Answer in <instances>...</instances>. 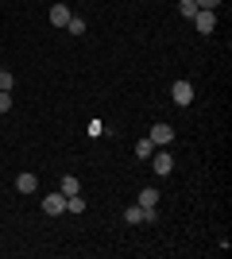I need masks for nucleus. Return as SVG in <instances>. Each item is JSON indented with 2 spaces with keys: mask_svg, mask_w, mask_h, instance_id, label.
<instances>
[{
  "mask_svg": "<svg viewBox=\"0 0 232 259\" xmlns=\"http://www.w3.org/2000/svg\"><path fill=\"white\" fill-rule=\"evenodd\" d=\"M147 140L155 143V147H166V143H174V128L170 124H151V136Z\"/></svg>",
  "mask_w": 232,
  "mask_h": 259,
  "instance_id": "20e7f679",
  "label": "nucleus"
},
{
  "mask_svg": "<svg viewBox=\"0 0 232 259\" xmlns=\"http://www.w3.org/2000/svg\"><path fill=\"white\" fill-rule=\"evenodd\" d=\"M194 4H198L201 12H217V8H221V4H224V0H194Z\"/></svg>",
  "mask_w": 232,
  "mask_h": 259,
  "instance_id": "2eb2a0df",
  "label": "nucleus"
},
{
  "mask_svg": "<svg viewBox=\"0 0 232 259\" xmlns=\"http://www.w3.org/2000/svg\"><path fill=\"white\" fill-rule=\"evenodd\" d=\"M43 213L47 217H62L66 213V194H62V190H58V194H47L43 197Z\"/></svg>",
  "mask_w": 232,
  "mask_h": 259,
  "instance_id": "7ed1b4c3",
  "label": "nucleus"
},
{
  "mask_svg": "<svg viewBox=\"0 0 232 259\" xmlns=\"http://www.w3.org/2000/svg\"><path fill=\"white\" fill-rule=\"evenodd\" d=\"M170 97H174L178 108H190V105H194V85L182 77V81H174V85H170Z\"/></svg>",
  "mask_w": 232,
  "mask_h": 259,
  "instance_id": "f257e3e1",
  "label": "nucleus"
},
{
  "mask_svg": "<svg viewBox=\"0 0 232 259\" xmlns=\"http://www.w3.org/2000/svg\"><path fill=\"white\" fill-rule=\"evenodd\" d=\"M151 166H155V174H159V178H166V174L174 170V155H166V147H155Z\"/></svg>",
  "mask_w": 232,
  "mask_h": 259,
  "instance_id": "f03ea898",
  "label": "nucleus"
},
{
  "mask_svg": "<svg viewBox=\"0 0 232 259\" xmlns=\"http://www.w3.org/2000/svg\"><path fill=\"white\" fill-rule=\"evenodd\" d=\"M178 16L194 20V16H198V4H194V0H178Z\"/></svg>",
  "mask_w": 232,
  "mask_h": 259,
  "instance_id": "f8f14e48",
  "label": "nucleus"
},
{
  "mask_svg": "<svg viewBox=\"0 0 232 259\" xmlns=\"http://www.w3.org/2000/svg\"><path fill=\"white\" fill-rule=\"evenodd\" d=\"M194 27H198L201 35H213V31H217V12H201V8H198V16H194Z\"/></svg>",
  "mask_w": 232,
  "mask_h": 259,
  "instance_id": "39448f33",
  "label": "nucleus"
},
{
  "mask_svg": "<svg viewBox=\"0 0 232 259\" xmlns=\"http://www.w3.org/2000/svg\"><path fill=\"white\" fill-rule=\"evenodd\" d=\"M58 190H62V194H66V197H74V194H81V182H77L74 174H66V178L58 182Z\"/></svg>",
  "mask_w": 232,
  "mask_h": 259,
  "instance_id": "6e6552de",
  "label": "nucleus"
},
{
  "mask_svg": "<svg viewBox=\"0 0 232 259\" xmlns=\"http://www.w3.org/2000/svg\"><path fill=\"white\" fill-rule=\"evenodd\" d=\"M66 31H70V35H85V20H81V16H70Z\"/></svg>",
  "mask_w": 232,
  "mask_h": 259,
  "instance_id": "ddd939ff",
  "label": "nucleus"
},
{
  "mask_svg": "<svg viewBox=\"0 0 232 259\" xmlns=\"http://www.w3.org/2000/svg\"><path fill=\"white\" fill-rule=\"evenodd\" d=\"M66 213H85V197H81V194L66 197Z\"/></svg>",
  "mask_w": 232,
  "mask_h": 259,
  "instance_id": "9b49d317",
  "label": "nucleus"
},
{
  "mask_svg": "<svg viewBox=\"0 0 232 259\" xmlns=\"http://www.w3.org/2000/svg\"><path fill=\"white\" fill-rule=\"evenodd\" d=\"M51 23H55V27H66L70 23V8L66 4H55V8H51Z\"/></svg>",
  "mask_w": 232,
  "mask_h": 259,
  "instance_id": "0eeeda50",
  "label": "nucleus"
},
{
  "mask_svg": "<svg viewBox=\"0 0 232 259\" xmlns=\"http://www.w3.org/2000/svg\"><path fill=\"white\" fill-rule=\"evenodd\" d=\"M151 155H155V143L151 140H140V143H135V159H151Z\"/></svg>",
  "mask_w": 232,
  "mask_h": 259,
  "instance_id": "9d476101",
  "label": "nucleus"
},
{
  "mask_svg": "<svg viewBox=\"0 0 232 259\" xmlns=\"http://www.w3.org/2000/svg\"><path fill=\"white\" fill-rule=\"evenodd\" d=\"M8 108H12V93H8V89H0V116H4Z\"/></svg>",
  "mask_w": 232,
  "mask_h": 259,
  "instance_id": "dca6fc26",
  "label": "nucleus"
},
{
  "mask_svg": "<svg viewBox=\"0 0 232 259\" xmlns=\"http://www.w3.org/2000/svg\"><path fill=\"white\" fill-rule=\"evenodd\" d=\"M12 85H16V77H12V70H4V66H0V89H8V93H12Z\"/></svg>",
  "mask_w": 232,
  "mask_h": 259,
  "instance_id": "4468645a",
  "label": "nucleus"
},
{
  "mask_svg": "<svg viewBox=\"0 0 232 259\" xmlns=\"http://www.w3.org/2000/svg\"><path fill=\"white\" fill-rule=\"evenodd\" d=\"M140 205L144 209H159V190H155V186H147L144 194H140Z\"/></svg>",
  "mask_w": 232,
  "mask_h": 259,
  "instance_id": "1a4fd4ad",
  "label": "nucleus"
},
{
  "mask_svg": "<svg viewBox=\"0 0 232 259\" xmlns=\"http://www.w3.org/2000/svg\"><path fill=\"white\" fill-rule=\"evenodd\" d=\"M16 190H20V194H35V190H39V178H35L31 170H23L20 178H16Z\"/></svg>",
  "mask_w": 232,
  "mask_h": 259,
  "instance_id": "423d86ee",
  "label": "nucleus"
}]
</instances>
